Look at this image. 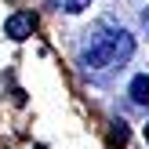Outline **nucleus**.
Segmentation results:
<instances>
[{
  "instance_id": "obj_6",
  "label": "nucleus",
  "mask_w": 149,
  "mask_h": 149,
  "mask_svg": "<svg viewBox=\"0 0 149 149\" xmlns=\"http://www.w3.org/2000/svg\"><path fill=\"white\" fill-rule=\"evenodd\" d=\"M146 142H149V124H146Z\"/></svg>"
},
{
  "instance_id": "obj_1",
  "label": "nucleus",
  "mask_w": 149,
  "mask_h": 149,
  "mask_svg": "<svg viewBox=\"0 0 149 149\" xmlns=\"http://www.w3.org/2000/svg\"><path fill=\"white\" fill-rule=\"evenodd\" d=\"M135 55V36L127 29H113V26H95L84 40L80 62L87 69H116Z\"/></svg>"
},
{
  "instance_id": "obj_4",
  "label": "nucleus",
  "mask_w": 149,
  "mask_h": 149,
  "mask_svg": "<svg viewBox=\"0 0 149 149\" xmlns=\"http://www.w3.org/2000/svg\"><path fill=\"white\" fill-rule=\"evenodd\" d=\"M51 7H58V11H69V15H77V11H84V7H91V0H51Z\"/></svg>"
},
{
  "instance_id": "obj_5",
  "label": "nucleus",
  "mask_w": 149,
  "mask_h": 149,
  "mask_svg": "<svg viewBox=\"0 0 149 149\" xmlns=\"http://www.w3.org/2000/svg\"><path fill=\"white\" fill-rule=\"evenodd\" d=\"M142 22H146V29H149V11H146V15H142Z\"/></svg>"
},
{
  "instance_id": "obj_2",
  "label": "nucleus",
  "mask_w": 149,
  "mask_h": 149,
  "mask_svg": "<svg viewBox=\"0 0 149 149\" xmlns=\"http://www.w3.org/2000/svg\"><path fill=\"white\" fill-rule=\"evenodd\" d=\"M33 29H36V18L29 11H18V15H11V18L4 22V33L11 36V40H26Z\"/></svg>"
},
{
  "instance_id": "obj_3",
  "label": "nucleus",
  "mask_w": 149,
  "mask_h": 149,
  "mask_svg": "<svg viewBox=\"0 0 149 149\" xmlns=\"http://www.w3.org/2000/svg\"><path fill=\"white\" fill-rule=\"evenodd\" d=\"M131 98H135L138 106H149V73H142V77L131 80Z\"/></svg>"
}]
</instances>
